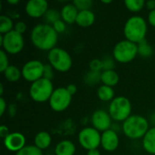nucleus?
<instances>
[{
    "label": "nucleus",
    "instance_id": "39",
    "mask_svg": "<svg viewBox=\"0 0 155 155\" xmlns=\"http://www.w3.org/2000/svg\"><path fill=\"white\" fill-rule=\"evenodd\" d=\"M148 22L151 25L155 26V9L153 11H150L148 15Z\"/></svg>",
    "mask_w": 155,
    "mask_h": 155
},
{
    "label": "nucleus",
    "instance_id": "40",
    "mask_svg": "<svg viewBox=\"0 0 155 155\" xmlns=\"http://www.w3.org/2000/svg\"><path fill=\"white\" fill-rule=\"evenodd\" d=\"M66 89H67V91L69 92V94H70L72 96H73L74 94H75V93H76V91H77L76 85H75V84H68V85L66 86Z\"/></svg>",
    "mask_w": 155,
    "mask_h": 155
},
{
    "label": "nucleus",
    "instance_id": "18",
    "mask_svg": "<svg viewBox=\"0 0 155 155\" xmlns=\"http://www.w3.org/2000/svg\"><path fill=\"white\" fill-rule=\"evenodd\" d=\"M95 21V15L92 10L79 11L75 23L82 27H88Z\"/></svg>",
    "mask_w": 155,
    "mask_h": 155
},
{
    "label": "nucleus",
    "instance_id": "9",
    "mask_svg": "<svg viewBox=\"0 0 155 155\" xmlns=\"http://www.w3.org/2000/svg\"><path fill=\"white\" fill-rule=\"evenodd\" d=\"M3 36L4 39L1 46L6 54H16L23 50L25 45V41L21 34L13 30L5 35H3Z\"/></svg>",
    "mask_w": 155,
    "mask_h": 155
},
{
    "label": "nucleus",
    "instance_id": "34",
    "mask_svg": "<svg viewBox=\"0 0 155 155\" xmlns=\"http://www.w3.org/2000/svg\"><path fill=\"white\" fill-rule=\"evenodd\" d=\"M53 67L50 64H45V70H44V78L45 79H48V80H51L53 79L54 77V71H53Z\"/></svg>",
    "mask_w": 155,
    "mask_h": 155
},
{
    "label": "nucleus",
    "instance_id": "47",
    "mask_svg": "<svg viewBox=\"0 0 155 155\" xmlns=\"http://www.w3.org/2000/svg\"><path fill=\"white\" fill-rule=\"evenodd\" d=\"M102 3H104V4H110V3H112V1H111V0H109V1H104V0H102Z\"/></svg>",
    "mask_w": 155,
    "mask_h": 155
},
{
    "label": "nucleus",
    "instance_id": "7",
    "mask_svg": "<svg viewBox=\"0 0 155 155\" xmlns=\"http://www.w3.org/2000/svg\"><path fill=\"white\" fill-rule=\"evenodd\" d=\"M109 114L116 122H124L131 116L132 104L128 98L124 96L115 97L109 105Z\"/></svg>",
    "mask_w": 155,
    "mask_h": 155
},
{
    "label": "nucleus",
    "instance_id": "28",
    "mask_svg": "<svg viewBox=\"0 0 155 155\" xmlns=\"http://www.w3.org/2000/svg\"><path fill=\"white\" fill-rule=\"evenodd\" d=\"M15 155H44L42 150L34 145H25L23 149L17 152Z\"/></svg>",
    "mask_w": 155,
    "mask_h": 155
},
{
    "label": "nucleus",
    "instance_id": "29",
    "mask_svg": "<svg viewBox=\"0 0 155 155\" xmlns=\"http://www.w3.org/2000/svg\"><path fill=\"white\" fill-rule=\"evenodd\" d=\"M45 21L48 23V25H53L55 22L61 20V13H59L55 9H48L46 14L45 15Z\"/></svg>",
    "mask_w": 155,
    "mask_h": 155
},
{
    "label": "nucleus",
    "instance_id": "33",
    "mask_svg": "<svg viewBox=\"0 0 155 155\" xmlns=\"http://www.w3.org/2000/svg\"><path fill=\"white\" fill-rule=\"evenodd\" d=\"M103 64H104V71H109V70H114L115 64H114V58L111 56H106L103 60Z\"/></svg>",
    "mask_w": 155,
    "mask_h": 155
},
{
    "label": "nucleus",
    "instance_id": "46",
    "mask_svg": "<svg viewBox=\"0 0 155 155\" xmlns=\"http://www.w3.org/2000/svg\"><path fill=\"white\" fill-rule=\"evenodd\" d=\"M3 94H4V86H3V84H0V95H1V97H2V95H3Z\"/></svg>",
    "mask_w": 155,
    "mask_h": 155
},
{
    "label": "nucleus",
    "instance_id": "17",
    "mask_svg": "<svg viewBox=\"0 0 155 155\" xmlns=\"http://www.w3.org/2000/svg\"><path fill=\"white\" fill-rule=\"evenodd\" d=\"M76 151L75 145L69 140H64L58 143L54 148L55 155H74Z\"/></svg>",
    "mask_w": 155,
    "mask_h": 155
},
{
    "label": "nucleus",
    "instance_id": "4",
    "mask_svg": "<svg viewBox=\"0 0 155 155\" xmlns=\"http://www.w3.org/2000/svg\"><path fill=\"white\" fill-rule=\"evenodd\" d=\"M54 91L52 81L43 77L32 83L29 88V94L33 101L36 103H45L50 100Z\"/></svg>",
    "mask_w": 155,
    "mask_h": 155
},
{
    "label": "nucleus",
    "instance_id": "44",
    "mask_svg": "<svg viewBox=\"0 0 155 155\" xmlns=\"http://www.w3.org/2000/svg\"><path fill=\"white\" fill-rule=\"evenodd\" d=\"M150 120H151V123L153 124V127H155V113L152 114L151 116H150Z\"/></svg>",
    "mask_w": 155,
    "mask_h": 155
},
{
    "label": "nucleus",
    "instance_id": "48",
    "mask_svg": "<svg viewBox=\"0 0 155 155\" xmlns=\"http://www.w3.org/2000/svg\"><path fill=\"white\" fill-rule=\"evenodd\" d=\"M47 155H51V154H47Z\"/></svg>",
    "mask_w": 155,
    "mask_h": 155
},
{
    "label": "nucleus",
    "instance_id": "13",
    "mask_svg": "<svg viewBox=\"0 0 155 155\" xmlns=\"http://www.w3.org/2000/svg\"><path fill=\"white\" fill-rule=\"evenodd\" d=\"M48 11V3L45 0H29L25 5V13L33 18L45 16Z\"/></svg>",
    "mask_w": 155,
    "mask_h": 155
},
{
    "label": "nucleus",
    "instance_id": "1",
    "mask_svg": "<svg viewBox=\"0 0 155 155\" xmlns=\"http://www.w3.org/2000/svg\"><path fill=\"white\" fill-rule=\"evenodd\" d=\"M31 41L37 49L49 52L55 47L58 41V34L53 25L39 24L32 29Z\"/></svg>",
    "mask_w": 155,
    "mask_h": 155
},
{
    "label": "nucleus",
    "instance_id": "5",
    "mask_svg": "<svg viewBox=\"0 0 155 155\" xmlns=\"http://www.w3.org/2000/svg\"><path fill=\"white\" fill-rule=\"evenodd\" d=\"M47 59L52 67L61 73L69 71L73 65V60L69 53L60 47H54L49 51Z\"/></svg>",
    "mask_w": 155,
    "mask_h": 155
},
{
    "label": "nucleus",
    "instance_id": "38",
    "mask_svg": "<svg viewBox=\"0 0 155 155\" xmlns=\"http://www.w3.org/2000/svg\"><path fill=\"white\" fill-rule=\"evenodd\" d=\"M8 134H9V129L5 125H1L0 126V136L5 139Z\"/></svg>",
    "mask_w": 155,
    "mask_h": 155
},
{
    "label": "nucleus",
    "instance_id": "16",
    "mask_svg": "<svg viewBox=\"0 0 155 155\" xmlns=\"http://www.w3.org/2000/svg\"><path fill=\"white\" fill-rule=\"evenodd\" d=\"M60 13H61L62 20L65 24L72 25L75 23L79 11L74 4H67L62 8Z\"/></svg>",
    "mask_w": 155,
    "mask_h": 155
},
{
    "label": "nucleus",
    "instance_id": "21",
    "mask_svg": "<svg viewBox=\"0 0 155 155\" xmlns=\"http://www.w3.org/2000/svg\"><path fill=\"white\" fill-rule=\"evenodd\" d=\"M101 82L107 86L113 87L119 83V75L114 70L103 71L101 75Z\"/></svg>",
    "mask_w": 155,
    "mask_h": 155
},
{
    "label": "nucleus",
    "instance_id": "30",
    "mask_svg": "<svg viewBox=\"0 0 155 155\" xmlns=\"http://www.w3.org/2000/svg\"><path fill=\"white\" fill-rule=\"evenodd\" d=\"M73 4L75 5L78 11H85V10H91V7L93 5V1L92 0H74Z\"/></svg>",
    "mask_w": 155,
    "mask_h": 155
},
{
    "label": "nucleus",
    "instance_id": "6",
    "mask_svg": "<svg viewBox=\"0 0 155 155\" xmlns=\"http://www.w3.org/2000/svg\"><path fill=\"white\" fill-rule=\"evenodd\" d=\"M138 54V45L129 40H122L118 42L113 50V57L115 61L126 64L133 61Z\"/></svg>",
    "mask_w": 155,
    "mask_h": 155
},
{
    "label": "nucleus",
    "instance_id": "23",
    "mask_svg": "<svg viewBox=\"0 0 155 155\" xmlns=\"http://www.w3.org/2000/svg\"><path fill=\"white\" fill-rule=\"evenodd\" d=\"M5 78L11 83H15L17 82L22 75V71H20L16 66L15 65H9L7 67V69L3 73Z\"/></svg>",
    "mask_w": 155,
    "mask_h": 155
},
{
    "label": "nucleus",
    "instance_id": "8",
    "mask_svg": "<svg viewBox=\"0 0 155 155\" xmlns=\"http://www.w3.org/2000/svg\"><path fill=\"white\" fill-rule=\"evenodd\" d=\"M101 139L102 135L100 132L94 127H85L78 134L80 145L87 151L97 149L101 145Z\"/></svg>",
    "mask_w": 155,
    "mask_h": 155
},
{
    "label": "nucleus",
    "instance_id": "36",
    "mask_svg": "<svg viewBox=\"0 0 155 155\" xmlns=\"http://www.w3.org/2000/svg\"><path fill=\"white\" fill-rule=\"evenodd\" d=\"M14 30L21 35H23L25 31H26V25L25 22H22V21H19V22H16L15 24V27H14Z\"/></svg>",
    "mask_w": 155,
    "mask_h": 155
},
{
    "label": "nucleus",
    "instance_id": "37",
    "mask_svg": "<svg viewBox=\"0 0 155 155\" xmlns=\"http://www.w3.org/2000/svg\"><path fill=\"white\" fill-rule=\"evenodd\" d=\"M6 110V103L3 97H0V115L3 116Z\"/></svg>",
    "mask_w": 155,
    "mask_h": 155
},
{
    "label": "nucleus",
    "instance_id": "14",
    "mask_svg": "<svg viewBox=\"0 0 155 155\" xmlns=\"http://www.w3.org/2000/svg\"><path fill=\"white\" fill-rule=\"evenodd\" d=\"M4 145L8 151L17 153L25 146V137L18 132L11 133L4 139Z\"/></svg>",
    "mask_w": 155,
    "mask_h": 155
},
{
    "label": "nucleus",
    "instance_id": "41",
    "mask_svg": "<svg viewBox=\"0 0 155 155\" xmlns=\"http://www.w3.org/2000/svg\"><path fill=\"white\" fill-rule=\"evenodd\" d=\"M145 5H146L147 8H148L150 11H153V10H154L155 9V1L154 0H149V1H147Z\"/></svg>",
    "mask_w": 155,
    "mask_h": 155
},
{
    "label": "nucleus",
    "instance_id": "32",
    "mask_svg": "<svg viewBox=\"0 0 155 155\" xmlns=\"http://www.w3.org/2000/svg\"><path fill=\"white\" fill-rule=\"evenodd\" d=\"M90 67V71H94V72H101L102 70H104V64H103V61L100 59H94L90 62L89 64Z\"/></svg>",
    "mask_w": 155,
    "mask_h": 155
},
{
    "label": "nucleus",
    "instance_id": "22",
    "mask_svg": "<svg viewBox=\"0 0 155 155\" xmlns=\"http://www.w3.org/2000/svg\"><path fill=\"white\" fill-rule=\"evenodd\" d=\"M97 95H98V98L103 102H109V101L112 102L114 99V91L112 87L103 84L102 86H100L98 88Z\"/></svg>",
    "mask_w": 155,
    "mask_h": 155
},
{
    "label": "nucleus",
    "instance_id": "2",
    "mask_svg": "<svg viewBox=\"0 0 155 155\" xmlns=\"http://www.w3.org/2000/svg\"><path fill=\"white\" fill-rule=\"evenodd\" d=\"M124 34L126 40L134 44H139L145 39L147 34V23L142 16L134 15L130 17L124 28Z\"/></svg>",
    "mask_w": 155,
    "mask_h": 155
},
{
    "label": "nucleus",
    "instance_id": "45",
    "mask_svg": "<svg viewBox=\"0 0 155 155\" xmlns=\"http://www.w3.org/2000/svg\"><path fill=\"white\" fill-rule=\"evenodd\" d=\"M7 3L10 5H16L19 3V0H7Z\"/></svg>",
    "mask_w": 155,
    "mask_h": 155
},
{
    "label": "nucleus",
    "instance_id": "11",
    "mask_svg": "<svg viewBox=\"0 0 155 155\" xmlns=\"http://www.w3.org/2000/svg\"><path fill=\"white\" fill-rule=\"evenodd\" d=\"M45 64L38 60H31L25 63L22 68V76L27 82L34 83L44 76Z\"/></svg>",
    "mask_w": 155,
    "mask_h": 155
},
{
    "label": "nucleus",
    "instance_id": "19",
    "mask_svg": "<svg viewBox=\"0 0 155 155\" xmlns=\"http://www.w3.org/2000/svg\"><path fill=\"white\" fill-rule=\"evenodd\" d=\"M143 146L148 153L155 155V127L150 128L143 138Z\"/></svg>",
    "mask_w": 155,
    "mask_h": 155
},
{
    "label": "nucleus",
    "instance_id": "31",
    "mask_svg": "<svg viewBox=\"0 0 155 155\" xmlns=\"http://www.w3.org/2000/svg\"><path fill=\"white\" fill-rule=\"evenodd\" d=\"M8 66H9V62H8L7 54L2 49L0 50V72L4 73Z\"/></svg>",
    "mask_w": 155,
    "mask_h": 155
},
{
    "label": "nucleus",
    "instance_id": "12",
    "mask_svg": "<svg viewBox=\"0 0 155 155\" xmlns=\"http://www.w3.org/2000/svg\"><path fill=\"white\" fill-rule=\"evenodd\" d=\"M91 123L93 127L99 132L104 133L112 128V117L109 113L102 109L94 111L92 114Z\"/></svg>",
    "mask_w": 155,
    "mask_h": 155
},
{
    "label": "nucleus",
    "instance_id": "26",
    "mask_svg": "<svg viewBox=\"0 0 155 155\" xmlns=\"http://www.w3.org/2000/svg\"><path fill=\"white\" fill-rule=\"evenodd\" d=\"M101 75L102 73L101 72H94V71H89L88 73H86V74L84 75V83L90 86L95 85L97 84L99 82H101Z\"/></svg>",
    "mask_w": 155,
    "mask_h": 155
},
{
    "label": "nucleus",
    "instance_id": "42",
    "mask_svg": "<svg viewBox=\"0 0 155 155\" xmlns=\"http://www.w3.org/2000/svg\"><path fill=\"white\" fill-rule=\"evenodd\" d=\"M15 108H16L15 104H11L9 106V111L8 112H9V114H10L11 117L15 116Z\"/></svg>",
    "mask_w": 155,
    "mask_h": 155
},
{
    "label": "nucleus",
    "instance_id": "15",
    "mask_svg": "<svg viewBox=\"0 0 155 155\" xmlns=\"http://www.w3.org/2000/svg\"><path fill=\"white\" fill-rule=\"evenodd\" d=\"M101 146L107 152H114L119 146V137L116 132L110 129L102 134Z\"/></svg>",
    "mask_w": 155,
    "mask_h": 155
},
{
    "label": "nucleus",
    "instance_id": "35",
    "mask_svg": "<svg viewBox=\"0 0 155 155\" xmlns=\"http://www.w3.org/2000/svg\"><path fill=\"white\" fill-rule=\"evenodd\" d=\"M53 27H54V29L56 31L57 34H60V33H63V32L65 31L66 25H65V23L61 19V20H59V21L55 22V23L53 25Z\"/></svg>",
    "mask_w": 155,
    "mask_h": 155
},
{
    "label": "nucleus",
    "instance_id": "24",
    "mask_svg": "<svg viewBox=\"0 0 155 155\" xmlns=\"http://www.w3.org/2000/svg\"><path fill=\"white\" fill-rule=\"evenodd\" d=\"M14 23L13 20L5 15H2L0 16V33L1 35H5L11 31L14 30Z\"/></svg>",
    "mask_w": 155,
    "mask_h": 155
},
{
    "label": "nucleus",
    "instance_id": "20",
    "mask_svg": "<svg viewBox=\"0 0 155 155\" xmlns=\"http://www.w3.org/2000/svg\"><path fill=\"white\" fill-rule=\"evenodd\" d=\"M34 143L35 145L40 150H45L51 145L52 137L47 132H40L35 135Z\"/></svg>",
    "mask_w": 155,
    "mask_h": 155
},
{
    "label": "nucleus",
    "instance_id": "25",
    "mask_svg": "<svg viewBox=\"0 0 155 155\" xmlns=\"http://www.w3.org/2000/svg\"><path fill=\"white\" fill-rule=\"evenodd\" d=\"M153 47L147 43L146 39L142 41L138 44V54H140L143 58H149L153 55Z\"/></svg>",
    "mask_w": 155,
    "mask_h": 155
},
{
    "label": "nucleus",
    "instance_id": "3",
    "mask_svg": "<svg viewBox=\"0 0 155 155\" xmlns=\"http://www.w3.org/2000/svg\"><path fill=\"white\" fill-rule=\"evenodd\" d=\"M149 129V122L142 115H131L123 124L124 134L132 140L143 138Z\"/></svg>",
    "mask_w": 155,
    "mask_h": 155
},
{
    "label": "nucleus",
    "instance_id": "10",
    "mask_svg": "<svg viewBox=\"0 0 155 155\" xmlns=\"http://www.w3.org/2000/svg\"><path fill=\"white\" fill-rule=\"evenodd\" d=\"M72 101V95L67 91L66 87H59L55 89L49 100L51 108L57 113L65 111Z\"/></svg>",
    "mask_w": 155,
    "mask_h": 155
},
{
    "label": "nucleus",
    "instance_id": "43",
    "mask_svg": "<svg viewBox=\"0 0 155 155\" xmlns=\"http://www.w3.org/2000/svg\"><path fill=\"white\" fill-rule=\"evenodd\" d=\"M87 155H101V153L98 149H94L87 151Z\"/></svg>",
    "mask_w": 155,
    "mask_h": 155
},
{
    "label": "nucleus",
    "instance_id": "27",
    "mask_svg": "<svg viewBox=\"0 0 155 155\" xmlns=\"http://www.w3.org/2000/svg\"><path fill=\"white\" fill-rule=\"evenodd\" d=\"M126 8L134 13L140 12L145 5V2L143 0H126L124 2Z\"/></svg>",
    "mask_w": 155,
    "mask_h": 155
}]
</instances>
